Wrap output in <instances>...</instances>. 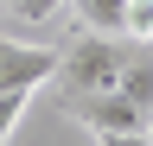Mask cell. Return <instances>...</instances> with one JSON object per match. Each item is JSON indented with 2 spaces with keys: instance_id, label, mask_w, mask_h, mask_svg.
I'll return each mask as SVG.
<instances>
[{
  "instance_id": "cell-1",
  "label": "cell",
  "mask_w": 153,
  "mask_h": 146,
  "mask_svg": "<svg viewBox=\"0 0 153 146\" xmlns=\"http://www.w3.org/2000/svg\"><path fill=\"white\" fill-rule=\"evenodd\" d=\"M121 57H128L121 32H89V38H76L64 57H57L64 95H102V89H115L121 83Z\"/></svg>"
},
{
  "instance_id": "cell-2",
  "label": "cell",
  "mask_w": 153,
  "mask_h": 146,
  "mask_svg": "<svg viewBox=\"0 0 153 146\" xmlns=\"http://www.w3.org/2000/svg\"><path fill=\"white\" fill-rule=\"evenodd\" d=\"M64 114L83 121L89 134H147V108L128 102L121 89H102V95H64Z\"/></svg>"
},
{
  "instance_id": "cell-3",
  "label": "cell",
  "mask_w": 153,
  "mask_h": 146,
  "mask_svg": "<svg viewBox=\"0 0 153 146\" xmlns=\"http://www.w3.org/2000/svg\"><path fill=\"white\" fill-rule=\"evenodd\" d=\"M57 57L64 51H51V45H19L0 32V89H38V83H51L57 76Z\"/></svg>"
},
{
  "instance_id": "cell-4",
  "label": "cell",
  "mask_w": 153,
  "mask_h": 146,
  "mask_svg": "<svg viewBox=\"0 0 153 146\" xmlns=\"http://www.w3.org/2000/svg\"><path fill=\"white\" fill-rule=\"evenodd\" d=\"M70 7H76V19H83L89 32H121L128 0H70Z\"/></svg>"
},
{
  "instance_id": "cell-5",
  "label": "cell",
  "mask_w": 153,
  "mask_h": 146,
  "mask_svg": "<svg viewBox=\"0 0 153 146\" xmlns=\"http://www.w3.org/2000/svg\"><path fill=\"white\" fill-rule=\"evenodd\" d=\"M26 108H32V89H0V146H7V140L19 134Z\"/></svg>"
},
{
  "instance_id": "cell-6",
  "label": "cell",
  "mask_w": 153,
  "mask_h": 146,
  "mask_svg": "<svg viewBox=\"0 0 153 146\" xmlns=\"http://www.w3.org/2000/svg\"><path fill=\"white\" fill-rule=\"evenodd\" d=\"M121 32H128V38H153V0H128V13H121Z\"/></svg>"
},
{
  "instance_id": "cell-7",
  "label": "cell",
  "mask_w": 153,
  "mask_h": 146,
  "mask_svg": "<svg viewBox=\"0 0 153 146\" xmlns=\"http://www.w3.org/2000/svg\"><path fill=\"white\" fill-rule=\"evenodd\" d=\"M96 146H153V134H96Z\"/></svg>"
},
{
  "instance_id": "cell-8",
  "label": "cell",
  "mask_w": 153,
  "mask_h": 146,
  "mask_svg": "<svg viewBox=\"0 0 153 146\" xmlns=\"http://www.w3.org/2000/svg\"><path fill=\"white\" fill-rule=\"evenodd\" d=\"M57 7H70V0H26V7H19V13H26V19H51Z\"/></svg>"
},
{
  "instance_id": "cell-9",
  "label": "cell",
  "mask_w": 153,
  "mask_h": 146,
  "mask_svg": "<svg viewBox=\"0 0 153 146\" xmlns=\"http://www.w3.org/2000/svg\"><path fill=\"white\" fill-rule=\"evenodd\" d=\"M7 7H13V13H19V7H26V0H7Z\"/></svg>"
},
{
  "instance_id": "cell-10",
  "label": "cell",
  "mask_w": 153,
  "mask_h": 146,
  "mask_svg": "<svg viewBox=\"0 0 153 146\" xmlns=\"http://www.w3.org/2000/svg\"><path fill=\"white\" fill-rule=\"evenodd\" d=\"M147 134H153V114H147Z\"/></svg>"
},
{
  "instance_id": "cell-11",
  "label": "cell",
  "mask_w": 153,
  "mask_h": 146,
  "mask_svg": "<svg viewBox=\"0 0 153 146\" xmlns=\"http://www.w3.org/2000/svg\"><path fill=\"white\" fill-rule=\"evenodd\" d=\"M0 7H7V0H0Z\"/></svg>"
},
{
  "instance_id": "cell-12",
  "label": "cell",
  "mask_w": 153,
  "mask_h": 146,
  "mask_svg": "<svg viewBox=\"0 0 153 146\" xmlns=\"http://www.w3.org/2000/svg\"><path fill=\"white\" fill-rule=\"evenodd\" d=\"M147 45H153V38H147Z\"/></svg>"
}]
</instances>
